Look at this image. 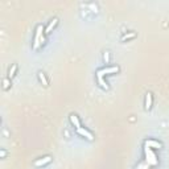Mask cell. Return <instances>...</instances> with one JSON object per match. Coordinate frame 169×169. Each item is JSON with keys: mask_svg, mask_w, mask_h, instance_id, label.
Masks as SVG:
<instances>
[{"mask_svg": "<svg viewBox=\"0 0 169 169\" xmlns=\"http://www.w3.org/2000/svg\"><path fill=\"white\" fill-rule=\"evenodd\" d=\"M145 156H147V164L148 165H156L157 164V157H156V155L152 152L151 148H145Z\"/></svg>", "mask_w": 169, "mask_h": 169, "instance_id": "1", "label": "cell"}, {"mask_svg": "<svg viewBox=\"0 0 169 169\" xmlns=\"http://www.w3.org/2000/svg\"><path fill=\"white\" fill-rule=\"evenodd\" d=\"M42 31H44V28H42V25H38L37 29H36V35H35V44H33V48L35 49H38L40 48V40H41V33Z\"/></svg>", "mask_w": 169, "mask_h": 169, "instance_id": "2", "label": "cell"}, {"mask_svg": "<svg viewBox=\"0 0 169 169\" xmlns=\"http://www.w3.org/2000/svg\"><path fill=\"white\" fill-rule=\"evenodd\" d=\"M77 132H78V135H81V136H83V138H86L87 140H94V136L91 132H89L86 130V128H77Z\"/></svg>", "mask_w": 169, "mask_h": 169, "instance_id": "3", "label": "cell"}, {"mask_svg": "<svg viewBox=\"0 0 169 169\" xmlns=\"http://www.w3.org/2000/svg\"><path fill=\"white\" fill-rule=\"evenodd\" d=\"M52 161V156H45V157H41V159H38L35 161V166H44L46 164Z\"/></svg>", "mask_w": 169, "mask_h": 169, "instance_id": "4", "label": "cell"}, {"mask_svg": "<svg viewBox=\"0 0 169 169\" xmlns=\"http://www.w3.org/2000/svg\"><path fill=\"white\" fill-rule=\"evenodd\" d=\"M102 74H114V73L119 71V66H110V67H103V69L99 70Z\"/></svg>", "mask_w": 169, "mask_h": 169, "instance_id": "5", "label": "cell"}, {"mask_svg": "<svg viewBox=\"0 0 169 169\" xmlns=\"http://www.w3.org/2000/svg\"><path fill=\"white\" fill-rule=\"evenodd\" d=\"M145 145L148 147V148H161L162 144L159 142H156V140H152V139H149V140H145Z\"/></svg>", "mask_w": 169, "mask_h": 169, "instance_id": "6", "label": "cell"}, {"mask_svg": "<svg viewBox=\"0 0 169 169\" xmlns=\"http://www.w3.org/2000/svg\"><path fill=\"white\" fill-rule=\"evenodd\" d=\"M152 102H153V97H152V93H147L145 95V110H151L152 108Z\"/></svg>", "mask_w": 169, "mask_h": 169, "instance_id": "7", "label": "cell"}, {"mask_svg": "<svg viewBox=\"0 0 169 169\" xmlns=\"http://www.w3.org/2000/svg\"><path fill=\"white\" fill-rule=\"evenodd\" d=\"M57 23H58V19H57V17H54L52 21H50V23H49V25L46 27V29H45V35H49V33L52 32V29H53V28H54L55 25H57Z\"/></svg>", "mask_w": 169, "mask_h": 169, "instance_id": "8", "label": "cell"}, {"mask_svg": "<svg viewBox=\"0 0 169 169\" xmlns=\"http://www.w3.org/2000/svg\"><path fill=\"white\" fill-rule=\"evenodd\" d=\"M97 78H98V82H99V85L103 89H108V85H107V82H104V79H103V74L98 70V73H97Z\"/></svg>", "mask_w": 169, "mask_h": 169, "instance_id": "9", "label": "cell"}, {"mask_svg": "<svg viewBox=\"0 0 169 169\" xmlns=\"http://www.w3.org/2000/svg\"><path fill=\"white\" fill-rule=\"evenodd\" d=\"M70 122H71V124H74L75 128H81V122L75 114H70Z\"/></svg>", "mask_w": 169, "mask_h": 169, "instance_id": "10", "label": "cell"}, {"mask_svg": "<svg viewBox=\"0 0 169 169\" xmlns=\"http://www.w3.org/2000/svg\"><path fill=\"white\" fill-rule=\"evenodd\" d=\"M38 79H40V82L42 83V86H48V79H46V77H45V74L42 71L38 73Z\"/></svg>", "mask_w": 169, "mask_h": 169, "instance_id": "11", "label": "cell"}, {"mask_svg": "<svg viewBox=\"0 0 169 169\" xmlns=\"http://www.w3.org/2000/svg\"><path fill=\"white\" fill-rule=\"evenodd\" d=\"M16 71H17V65H16V63H13V65H12V67L9 69V71H8V78H9V79H12Z\"/></svg>", "mask_w": 169, "mask_h": 169, "instance_id": "12", "label": "cell"}, {"mask_svg": "<svg viewBox=\"0 0 169 169\" xmlns=\"http://www.w3.org/2000/svg\"><path fill=\"white\" fill-rule=\"evenodd\" d=\"M136 37V33L135 32H131V33H126V35L122 36V41H126V40H131V38H135Z\"/></svg>", "mask_w": 169, "mask_h": 169, "instance_id": "13", "label": "cell"}, {"mask_svg": "<svg viewBox=\"0 0 169 169\" xmlns=\"http://www.w3.org/2000/svg\"><path fill=\"white\" fill-rule=\"evenodd\" d=\"M103 59H104V62H106V63L110 62V53H108V52H104V54H103Z\"/></svg>", "mask_w": 169, "mask_h": 169, "instance_id": "14", "label": "cell"}, {"mask_svg": "<svg viewBox=\"0 0 169 169\" xmlns=\"http://www.w3.org/2000/svg\"><path fill=\"white\" fill-rule=\"evenodd\" d=\"M3 83H4V90H7L8 87H9V78H5V79L3 81Z\"/></svg>", "mask_w": 169, "mask_h": 169, "instance_id": "15", "label": "cell"}, {"mask_svg": "<svg viewBox=\"0 0 169 169\" xmlns=\"http://www.w3.org/2000/svg\"><path fill=\"white\" fill-rule=\"evenodd\" d=\"M148 164H147V165H140V166H139V169H147V168H148Z\"/></svg>", "mask_w": 169, "mask_h": 169, "instance_id": "16", "label": "cell"}]
</instances>
